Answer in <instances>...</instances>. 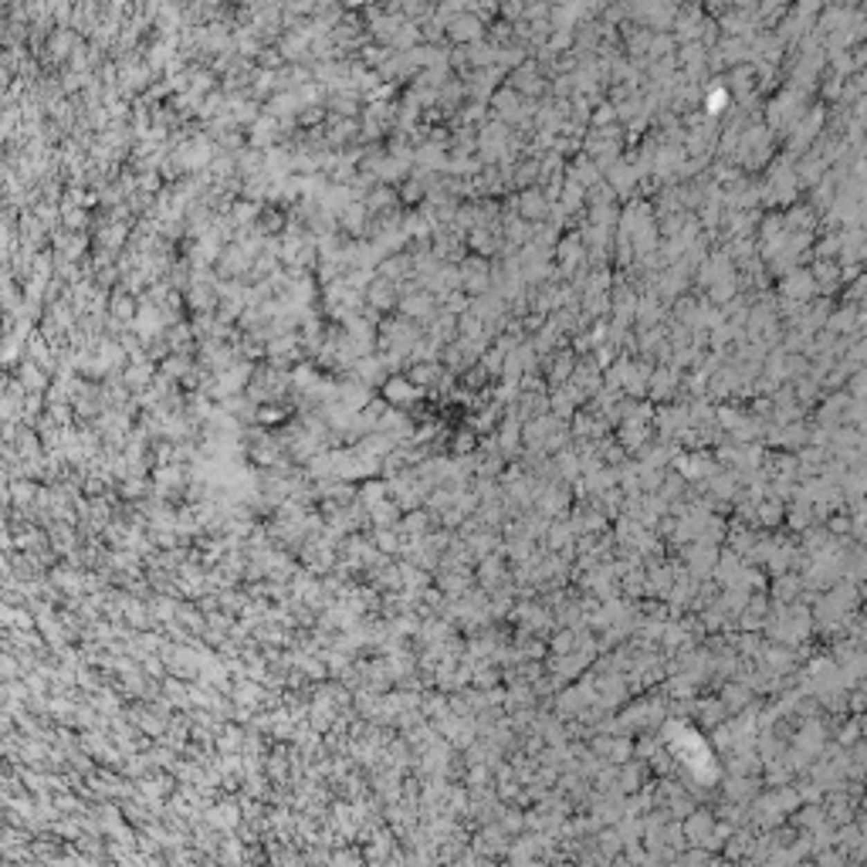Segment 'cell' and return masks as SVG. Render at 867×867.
<instances>
[{
    "mask_svg": "<svg viewBox=\"0 0 867 867\" xmlns=\"http://www.w3.org/2000/svg\"><path fill=\"white\" fill-rule=\"evenodd\" d=\"M383 400L386 403H407V400H414V383L407 376H390V380H383Z\"/></svg>",
    "mask_w": 867,
    "mask_h": 867,
    "instance_id": "obj_1",
    "label": "cell"
},
{
    "mask_svg": "<svg viewBox=\"0 0 867 867\" xmlns=\"http://www.w3.org/2000/svg\"><path fill=\"white\" fill-rule=\"evenodd\" d=\"M366 295H369V305H373V309H390V305H393V282H390V278H380V282L369 285Z\"/></svg>",
    "mask_w": 867,
    "mask_h": 867,
    "instance_id": "obj_2",
    "label": "cell"
},
{
    "mask_svg": "<svg viewBox=\"0 0 867 867\" xmlns=\"http://www.w3.org/2000/svg\"><path fill=\"white\" fill-rule=\"evenodd\" d=\"M109 312H112V319H119V322H136V319H139V309H136V298H132V295H116Z\"/></svg>",
    "mask_w": 867,
    "mask_h": 867,
    "instance_id": "obj_3",
    "label": "cell"
},
{
    "mask_svg": "<svg viewBox=\"0 0 867 867\" xmlns=\"http://www.w3.org/2000/svg\"><path fill=\"white\" fill-rule=\"evenodd\" d=\"M403 312H407V316H430V312H434V298L423 295V291H420V295H410V298L403 302Z\"/></svg>",
    "mask_w": 867,
    "mask_h": 867,
    "instance_id": "obj_4",
    "label": "cell"
},
{
    "mask_svg": "<svg viewBox=\"0 0 867 867\" xmlns=\"http://www.w3.org/2000/svg\"><path fill=\"white\" fill-rule=\"evenodd\" d=\"M407 380L410 383H430L434 380V363H414V366H407Z\"/></svg>",
    "mask_w": 867,
    "mask_h": 867,
    "instance_id": "obj_5",
    "label": "cell"
},
{
    "mask_svg": "<svg viewBox=\"0 0 867 867\" xmlns=\"http://www.w3.org/2000/svg\"><path fill=\"white\" fill-rule=\"evenodd\" d=\"M450 34H457V37H471V34H475V21H468V17H464V21H454V24H450Z\"/></svg>",
    "mask_w": 867,
    "mask_h": 867,
    "instance_id": "obj_6",
    "label": "cell"
}]
</instances>
